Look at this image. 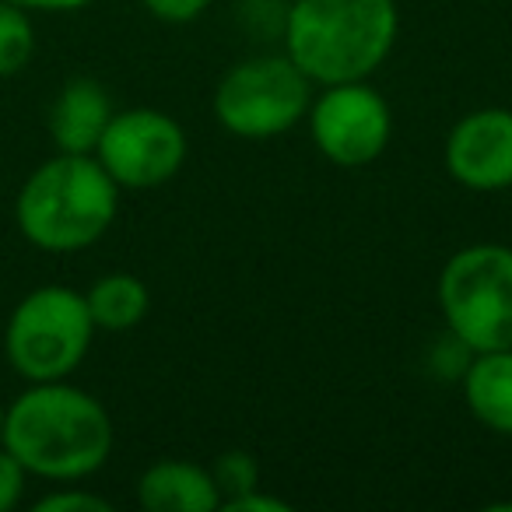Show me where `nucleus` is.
<instances>
[{
    "label": "nucleus",
    "mask_w": 512,
    "mask_h": 512,
    "mask_svg": "<svg viewBox=\"0 0 512 512\" xmlns=\"http://www.w3.org/2000/svg\"><path fill=\"white\" fill-rule=\"evenodd\" d=\"M25 481H29V470L0 446V512H11L25 495Z\"/></svg>",
    "instance_id": "nucleus-17"
},
{
    "label": "nucleus",
    "mask_w": 512,
    "mask_h": 512,
    "mask_svg": "<svg viewBox=\"0 0 512 512\" xmlns=\"http://www.w3.org/2000/svg\"><path fill=\"white\" fill-rule=\"evenodd\" d=\"M36 512H113V502L88 488H57L39 498Z\"/></svg>",
    "instance_id": "nucleus-16"
},
{
    "label": "nucleus",
    "mask_w": 512,
    "mask_h": 512,
    "mask_svg": "<svg viewBox=\"0 0 512 512\" xmlns=\"http://www.w3.org/2000/svg\"><path fill=\"white\" fill-rule=\"evenodd\" d=\"M148 15H155L158 22H169V25H186V22H197L207 8H211V0H141Z\"/></svg>",
    "instance_id": "nucleus-18"
},
{
    "label": "nucleus",
    "mask_w": 512,
    "mask_h": 512,
    "mask_svg": "<svg viewBox=\"0 0 512 512\" xmlns=\"http://www.w3.org/2000/svg\"><path fill=\"white\" fill-rule=\"evenodd\" d=\"M120 211V186L95 155L57 151L22 183L15 221L43 253H78L109 232Z\"/></svg>",
    "instance_id": "nucleus-3"
},
{
    "label": "nucleus",
    "mask_w": 512,
    "mask_h": 512,
    "mask_svg": "<svg viewBox=\"0 0 512 512\" xmlns=\"http://www.w3.org/2000/svg\"><path fill=\"white\" fill-rule=\"evenodd\" d=\"M446 172L474 193L512 186V109L467 113L446 137Z\"/></svg>",
    "instance_id": "nucleus-9"
},
{
    "label": "nucleus",
    "mask_w": 512,
    "mask_h": 512,
    "mask_svg": "<svg viewBox=\"0 0 512 512\" xmlns=\"http://www.w3.org/2000/svg\"><path fill=\"white\" fill-rule=\"evenodd\" d=\"M113 120L109 92L95 78H71L50 106V137L67 155H95Z\"/></svg>",
    "instance_id": "nucleus-10"
},
{
    "label": "nucleus",
    "mask_w": 512,
    "mask_h": 512,
    "mask_svg": "<svg viewBox=\"0 0 512 512\" xmlns=\"http://www.w3.org/2000/svg\"><path fill=\"white\" fill-rule=\"evenodd\" d=\"M221 509L225 512H288V502H281V498H274V495H260V488H253V491H246V495L221 502Z\"/></svg>",
    "instance_id": "nucleus-19"
},
{
    "label": "nucleus",
    "mask_w": 512,
    "mask_h": 512,
    "mask_svg": "<svg viewBox=\"0 0 512 512\" xmlns=\"http://www.w3.org/2000/svg\"><path fill=\"white\" fill-rule=\"evenodd\" d=\"M137 502L148 512H214L221 509V491L200 463L158 460L137 477Z\"/></svg>",
    "instance_id": "nucleus-11"
},
{
    "label": "nucleus",
    "mask_w": 512,
    "mask_h": 512,
    "mask_svg": "<svg viewBox=\"0 0 512 512\" xmlns=\"http://www.w3.org/2000/svg\"><path fill=\"white\" fill-rule=\"evenodd\" d=\"M446 327L470 355L512 348V249L477 242L446 260L439 274Z\"/></svg>",
    "instance_id": "nucleus-5"
},
{
    "label": "nucleus",
    "mask_w": 512,
    "mask_h": 512,
    "mask_svg": "<svg viewBox=\"0 0 512 512\" xmlns=\"http://www.w3.org/2000/svg\"><path fill=\"white\" fill-rule=\"evenodd\" d=\"M306 120L320 155L341 169L372 165L386 151L393 134L390 106L365 81L323 85L320 99L309 102Z\"/></svg>",
    "instance_id": "nucleus-8"
},
{
    "label": "nucleus",
    "mask_w": 512,
    "mask_h": 512,
    "mask_svg": "<svg viewBox=\"0 0 512 512\" xmlns=\"http://www.w3.org/2000/svg\"><path fill=\"white\" fill-rule=\"evenodd\" d=\"M460 379L470 414L488 432L512 435V348L477 351Z\"/></svg>",
    "instance_id": "nucleus-12"
},
{
    "label": "nucleus",
    "mask_w": 512,
    "mask_h": 512,
    "mask_svg": "<svg viewBox=\"0 0 512 512\" xmlns=\"http://www.w3.org/2000/svg\"><path fill=\"white\" fill-rule=\"evenodd\" d=\"M25 11H53V15H64V11H81L88 8L92 0H11Z\"/></svg>",
    "instance_id": "nucleus-20"
},
{
    "label": "nucleus",
    "mask_w": 512,
    "mask_h": 512,
    "mask_svg": "<svg viewBox=\"0 0 512 512\" xmlns=\"http://www.w3.org/2000/svg\"><path fill=\"white\" fill-rule=\"evenodd\" d=\"M95 323L85 292L67 285H39L11 309L4 327V358L25 383L67 379L92 348Z\"/></svg>",
    "instance_id": "nucleus-4"
},
{
    "label": "nucleus",
    "mask_w": 512,
    "mask_h": 512,
    "mask_svg": "<svg viewBox=\"0 0 512 512\" xmlns=\"http://www.w3.org/2000/svg\"><path fill=\"white\" fill-rule=\"evenodd\" d=\"M400 15L393 0H295L285 50L313 85L365 81L393 53Z\"/></svg>",
    "instance_id": "nucleus-2"
},
{
    "label": "nucleus",
    "mask_w": 512,
    "mask_h": 512,
    "mask_svg": "<svg viewBox=\"0 0 512 512\" xmlns=\"http://www.w3.org/2000/svg\"><path fill=\"white\" fill-rule=\"evenodd\" d=\"M36 53V29L25 8L0 0V78H15L32 64Z\"/></svg>",
    "instance_id": "nucleus-14"
},
{
    "label": "nucleus",
    "mask_w": 512,
    "mask_h": 512,
    "mask_svg": "<svg viewBox=\"0 0 512 512\" xmlns=\"http://www.w3.org/2000/svg\"><path fill=\"white\" fill-rule=\"evenodd\" d=\"M0 446L29 477L74 484L106 467L113 453V418L102 400L67 379L29 383V390L4 407Z\"/></svg>",
    "instance_id": "nucleus-1"
},
{
    "label": "nucleus",
    "mask_w": 512,
    "mask_h": 512,
    "mask_svg": "<svg viewBox=\"0 0 512 512\" xmlns=\"http://www.w3.org/2000/svg\"><path fill=\"white\" fill-rule=\"evenodd\" d=\"M0 435H4V404H0Z\"/></svg>",
    "instance_id": "nucleus-21"
},
{
    "label": "nucleus",
    "mask_w": 512,
    "mask_h": 512,
    "mask_svg": "<svg viewBox=\"0 0 512 512\" xmlns=\"http://www.w3.org/2000/svg\"><path fill=\"white\" fill-rule=\"evenodd\" d=\"M211 477L221 491V502H228V498H239L246 491L260 488V463L246 449H228L214 460Z\"/></svg>",
    "instance_id": "nucleus-15"
},
{
    "label": "nucleus",
    "mask_w": 512,
    "mask_h": 512,
    "mask_svg": "<svg viewBox=\"0 0 512 512\" xmlns=\"http://www.w3.org/2000/svg\"><path fill=\"white\" fill-rule=\"evenodd\" d=\"M85 306L92 316L95 330H109V334H123L144 323L151 309V292L137 274H102L92 281L85 292Z\"/></svg>",
    "instance_id": "nucleus-13"
},
{
    "label": "nucleus",
    "mask_w": 512,
    "mask_h": 512,
    "mask_svg": "<svg viewBox=\"0 0 512 512\" xmlns=\"http://www.w3.org/2000/svg\"><path fill=\"white\" fill-rule=\"evenodd\" d=\"M313 81L292 57H253L235 64L214 88V116L235 137L267 141L306 120Z\"/></svg>",
    "instance_id": "nucleus-6"
},
{
    "label": "nucleus",
    "mask_w": 512,
    "mask_h": 512,
    "mask_svg": "<svg viewBox=\"0 0 512 512\" xmlns=\"http://www.w3.org/2000/svg\"><path fill=\"white\" fill-rule=\"evenodd\" d=\"M95 158L120 190H155L183 169L186 134L162 109H123L113 113Z\"/></svg>",
    "instance_id": "nucleus-7"
}]
</instances>
